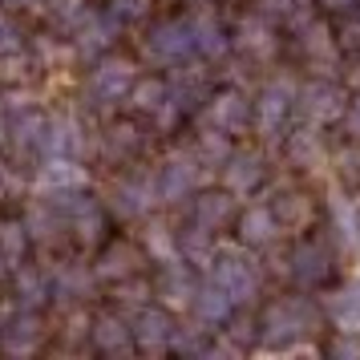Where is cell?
<instances>
[{
	"instance_id": "30",
	"label": "cell",
	"mask_w": 360,
	"mask_h": 360,
	"mask_svg": "<svg viewBox=\"0 0 360 360\" xmlns=\"http://www.w3.org/2000/svg\"><path fill=\"white\" fill-rule=\"evenodd\" d=\"M49 154L53 158H69V162H77V158L85 154V130L73 122V117H53Z\"/></svg>"
},
{
	"instance_id": "12",
	"label": "cell",
	"mask_w": 360,
	"mask_h": 360,
	"mask_svg": "<svg viewBox=\"0 0 360 360\" xmlns=\"http://www.w3.org/2000/svg\"><path fill=\"white\" fill-rule=\"evenodd\" d=\"M45 336H49V328H45V320H41V308H20L0 324V348L13 352V356L37 352V348L45 344Z\"/></svg>"
},
{
	"instance_id": "4",
	"label": "cell",
	"mask_w": 360,
	"mask_h": 360,
	"mask_svg": "<svg viewBox=\"0 0 360 360\" xmlns=\"http://www.w3.org/2000/svg\"><path fill=\"white\" fill-rule=\"evenodd\" d=\"M49 130H53V117L41 110V105H20L8 117V142H13V154L17 158H45L49 154Z\"/></svg>"
},
{
	"instance_id": "19",
	"label": "cell",
	"mask_w": 360,
	"mask_h": 360,
	"mask_svg": "<svg viewBox=\"0 0 360 360\" xmlns=\"http://www.w3.org/2000/svg\"><path fill=\"white\" fill-rule=\"evenodd\" d=\"M146 130L126 117V122H114L110 130L101 134V150H105V158H114V162H134V158H142V150H146Z\"/></svg>"
},
{
	"instance_id": "17",
	"label": "cell",
	"mask_w": 360,
	"mask_h": 360,
	"mask_svg": "<svg viewBox=\"0 0 360 360\" xmlns=\"http://www.w3.org/2000/svg\"><path fill=\"white\" fill-rule=\"evenodd\" d=\"M231 45L243 53V57H255V61H267V57H276L279 49V37L271 33V20L255 13V17H243L235 25V33H231Z\"/></svg>"
},
{
	"instance_id": "18",
	"label": "cell",
	"mask_w": 360,
	"mask_h": 360,
	"mask_svg": "<svg viewBox=\"0 0 360 360\" xmlns=\"http://www.w3.org/2000/svg\"><path fill=\"white\" fill-rule=\"evenodd\" d=\"M158 198H154V182H142V179H117L114 191H110V211L117 219H142V214L154 207Z\"/></svg>"
},
{
	"instance_id": "25",
	"label": "cell",
	"mask_w": 360,
	"mask_h": 360,
	"mask_svg": "<svg viewBox=\"0 0 360 360\" xmlns=\"http://www.w3.org/2000/svg\"><path fill=\"white\" fill-rule=\"evenodd\" d=\"M122 29L110 13H89V17L77 25V33H73V45H77V53L82 57H98L110 41H114V33Z\"/></svg>"
},
{
	"instance_id": "16",
	"label": "cell",
	"mask_w": 360,
	"mask_h": 360,
	"mask_svg": "<svg viewBox=\"0 0 360 360\" xmlns=\"http://www.w3.org/2000/svg\"><path fill=\"white\" fill-rule=\"evenodd\" d=\"M219 170H223V186L235 191V195H255L263 182H267V162H263L255 150H235Z\"/></svg>"
},
{
	"instance_id": "37",
	"label": "cell",
	"mask_w": 360,
	"mask_h": 360,
	"mask_svg": "<svg viewBox=\"0 0 360 360\" xmlns=\"http://www.w3.org/2000/svg\"><path fill=\"white\" fill-rule=\"evenodd\" d=\"M170 352H179V356H211L214 340L207 336V332H186V328H179V332H174V344H170Z\"/></svg>"
},
{
	"instance_id": "33",
	"label": "cell",
	"mask_w": 360,
	"mask_h": 360,
	"mask_svg": "<svg viewBox=\"0 0 360 360\" xmlns=\"http://www.w3.org/2000/svg\"><path fill=\"white\" fill-rule=\"evenodd\" d=\"M45 13H49V25L57 33L73 37L77 25L89 17V4H85V0H45Z\"/></svg>"
},
{
	"instance_id": "39",
	"label": "cell",
	"mask_w": 360,
	"mask_h": 360,
	"mask_svg": "<svg viewBox=\"0 0 360 360\" xmlns=\"http://www.w3.org/2000/svg\"><path fill=\"white\" fill-rule=\"evenodd\" d=\"M304 0H255V13H263L267 20H279V25H288L292 13L300 8Z\"/></svg>"
},
{
	"instance_id": "43",
	"label": "cell",
	"mask_w": 360,
	"mask_h": 360,
	"mask_svg": "<svg viewBox=\"0 0 360 360\" xmlns=\"http://www.w3.org/2000/svg\"><path fill=\"white\" fill-rule=\"evenodd\" d=\"M4 195H8V179H4V170H0V202H4Z\"/></svg>"
},
{
	"instance_id": "44",
	"label": "cell",
	"mask_w": 360,
	"mask_h": 360,
	"mask_svg": "<svg viewBox=\"0 0 360 360\" xmlns=\"http://www.w3.org/2000/svg\"><path fill=\"white\" fill-rule=\"evenodd\" d=\"M17 4H45V0H17Z\"/></svg>"
},
{
	"instance_id": "42",
	"label": "cell",
	"mask_w": 360,
	"mask_h": 360,
	"mask_svg": "<svg viewBox=\"0 0 360 360\" xmlns=\"http://www.w3.org/2000/svg\"><path fill=\"white\" fill-rule=\"evenodd\" d=\"M328 8H332V13H336V8H348V4H356V0H324Z\"/></svg>"
},
{
	"instance_id": "45",
	"label": "cell",
	"mask_w": 360,
	"mask_h": 360,
	"mask_svg": "<svg viewBox=\"0 0 360 360\" xmlns=\"http://www.w3.org/2000/svg\"><path fill=\"white\" fill-rule=\"evenodd\" d=\"M0 4H4V0H0Z\"/></svg>"
},
{
	"instance_id": "41",
	"label": "cell",
	"mask_w": 360,
	"mask_h": 360,
	"mask_svg": "<svg viewBox=\"0 0 360 360\" xmlns=\"http://www.w3.org/2000/svg\"><path fill=\"white\" fill-rule=\"evenodd\" d=\"M344 130H348V138L352 142H360V89L356 94H348V105H344Z\"/></svg>"
},
{
	"instance_id": "14",
	"label": "cell",
	"mask_w": 360,
	"mask_h": 360,
	"mask_svg": "<svg viewBox=\"0 0 360 360\" xmlns=\"http://www.w3.org/2000/svg\"><path fill=\"white\" fill-rule=\"evenodd\" d=\"M191 219H195L198 227H207L211 235H219V231L235 227V219H239V207H235V191H227V186L198 191V195H195V207H191Z\"/></svg>"
},
{
	"instance_id": "1",
	"label": "cell",
	"mask_w": 360,
	"mask_h": 360,
	"mask_svg": "<svg viewBox=\"0 0 360 360\" xmlns=\"http://www.w3.org/2000/svg\"><path fill=\"white\" fill-rule=\"evenodd\" d=\"M316 324H320V311L308 300L288 295L259 311V344L263 348H295L308 332H316Z\"/></svg>"
},
{
	"instance_id": "6",
	"label": "cell",
	"mask_w": 360,
	"mask_h": 360,
	"mask_svg": "<svg viewBox=\"0 0 360 360\" xmlns=\"http://www.w3.org/2000/svg\"><path fill=\"white\" fill-rule=\"evenodd\" d=\"M138 82V73L126 57H101L94 65V77H89V101L98 110H110V105H122L130 101V89Z\"/></svg>"
},
{
	"instance_id": "28",
	"label": "cell",
	"mask_w": 360,
	"mask_h": 360,
	"mask_svg": "<svg viewBox=\"0 0 360 360\" xmlns=\"http://www.w3.org/2000/svg\"><path fill=\"white\" fill-rule=\"evenodd\" d=\"M191 29H195V53L198 57L214 61V57L227 53L231 37H227V29H223V20H214L211 13H195V17H191Z\"/></svg>"
},
{
	"instance_id": "29",
	"label": "cell",
	"mask_w": 360,
	"mask_h": 360,
	"mask_svg": "<svg viewBox=\"0 0 360 360\" xmlns=\"http://www.w3.org/2000/svg\"><path fill=\"white\" fill-rule=\"evenodd\" d=\"M130 105L146 117L166 114L170 110V82H162V77H138L130 89Z\"/></svg>"
},
{
	"instance_id": "5",
	"label": "cell",
	"mask_w": 360,
	"mask_h": 360,
	"mask_svg": "<svg viewBox=\"0 0 360 360\" xmlns=\"http://www.w3.org/2000/svg\"><path fill=\"white\" fill-rule=\"evenodd\" d=\"M211 279L235 304H251L259 295V267L239 255V251H214L211 255Z\"/></svg>"
},
{
	"instance_id": "20",
	"label": "cell",
	"mask_w": 360,
	"mask_h": 360,
	"mask_svg": "<svg viewBox=\"0 0 360 360\" xmlns=\"http://www.w3.org/2000/svg\"><path fill=\"white\" fill-rule=\"evenodd\" d=\"M195 288H198V279H195L191 259H166L158 267V276H154V292L166 295V300H174V304H191Z\"/></svg>"
},
{
	"instance_id": "40",
	"label": "cell",
	"mask_w": 360,
	"mask_h": 360,
	"mask_svg": "<svg viewBox=\"0 0 360 360\" xmlns=\"http://www.w3.org/2000/svg\"><path fill=\"white\" fill-rule=\"evenodd\" d=\"M324 352H328V356H360V336L340 328V336H336V340H328Z\"/></svg>"
},
{
	"instance_id": "22",
	"label": "cell",
	"mask_w": 360,
	"mask_h": 360,
	"mask_svg": "<svg viewBox=\"0 0 360 360\" xmlns=\"http://www.w3.org/2000/svg\"><path fill=\"white\" fill-rule=\"evenodd\" d=\"M235 227H239V243L255 247V251H263V247H271L279 239V223H276V214H271V207H251V211H239Z\"/></svg>"
},
{
	"instance_id": "32",
	"label": "cell",
	"mask_w": 360,
	"mask_h": 360,
	"mask_svg": "<svg viewBox=\"0 0 360 360\" xmlns=\"http://www.w3.org/2000/svg\"><path fill=\"white\" fill-rule=\"evenodd\" d=\"M235 154L231 150V134L227 130H219V126H211V130H202L195 138V158L198 166H223Z\"/></svg>"
},
{
	"instance_id": "23",
	"label": "cell",
	"mask_w": 360,
	"mask_h": 360,
	"mask_svg": "<svg viewBox=\"0 0 360 360\" xmlns=\"http://www.w3.org/2000/svg\"><path fill=\"white\" fill-rule=\"evenodd\" d=\"M191 311H195L202 324H227V316L235 311V300L207 276V279H198L195 295H191Z\"/></svg>"
},
{
	"instance_id": "34",
	"label": "cell",
	"mask_w": 360,
	"mask_h": 360,
	"mask_svg": "<svg viewBox=\"0 0 360 360\" xmlns=\"http://www.w3.org/2000/svg\"><path fill=\"white\" fill-rule=\"evenodd\" d=\"M179 251H182V259H191V263H202V259H211L214 255V243H211V231L207 227H198L195 219H191V227H182L179 231Z\"/></svg>"
},
{
	"instance_id": "26",
	"label": "cell",
	"mask_w": 360,
	"mask_h": 360,
	"mask_svg": "<svg viewBox=\"0 0 360 360\" xmlns=\"http://www.w3.org/2000/svg\"><path fill=\"white\" fill-rule=\"evenodd\" d=\"M29 251H33L29 223L25 219H0V263L17 271L20 263H29Z\"/></svg>"
},
{
	"instance_id": "31",
	"label": "cell",
	"mask_w": 360,
	"mask_h": 360,
	"mask_svg": "<svg viewBox=\"0 0 360 360\" xmlns=\"http://www.w3.org/2000/svg\"><path fill=\"white\" fill-rule=\"evenodd\" d=\"M283 154H288L292 166H320V158H324V138L316 134V126H304V130L288 134Z\"/></svg>"
},
{
	"instance_id": "24",
	"label": "cell",
	"mask_w": 360,
	"mask_h": 360,
	"mask_svg": "<svg viewBox=\"0 0 360 360\" xmlns=\"http://www.w3.org/2000/svg\"><path fill=\"white\" fill-rule=\"evenodd\" d=\"M13 295L20 300V308H45L53 300V276L33 263H20L13 271Z\"/></svg>"
},
{
	"instance_id": "21",
	"label": "cell",
	"mask_w": 360,
	"mask_h": 360,
	"mask_svg": "<svg viewBox=\"0 0 360 360\" xmlns=\"http://www.w3.org/2000/svg\"><path fill=\"white\" fill-rule=\"evenodd\" d=\"M94 279L98 271L85 267V263H61L57 276H53V300L57 304H82L94 295Z\"/></svg>"
},
{
	"instance_id": "36",
	"label": "cell",
	"mask_w": 360,
	"mask_h": 360,
	"mask_svg": "<svg viewBox=\"0 0 360 360\" xmlns=\"http://www.w3.org/2000/svg\"><path fill=\"white\" fill-rule=\"evenodd\" d=\"M105 13H110L122 29H134V25L150 20V13H154V0H105Z\"/></svg>"
},
{
	"instance_id": "7",
	"label": "cell",
	"mask_w": 360,
	"mask_h": 360,
	"mask_svg": "<svg viewBox=\"0 0 360 360\" xmlns=\"http://www.w3.org/2000/svg\"><path fill=\"white\" fill-rule=\"evenodd\" d=\"M85 336H89V348L101 352V356H126V352L138 348V344H134V324L114 308L94 311L89 324H85Z\"/></svg>"
},
{
	"instance_id": "9",
	"label": "cell",
	"mask_w": 360,
	"mask_h": 360,
	"mask_svg": "<svg viewBox=\"0 0 360 360\" xmlns=\"http://www.w3.org/2000/svg\"><path fill=\"white\" fill-rule=\"evenodd\" d=\"M207 117H211V126L227 134H243L255 126V98H247L243 89H214L211 98H207Z\"/></svg>"
},
{
	"instance_id": "8",
	"label": "cell",
	"mask_w": 360,
	"mask_h": 360,
	"mask_svg": "<svg viewBox=\"0 0 360 360\" xmlns=\"http://www.w3.org/2000/svg\"><path fill=\"white\" fill-rule=\"evenodd\" d=\"M295 105L304 110L308 122L328 126V122H340V117H344L348 94H344L332 77H316V82H308V85H300V89H295Z\"/></svg>"
},
{
	"instance_id": "3",
	"label": "cell",
	"mask_w": 360,
	"mask_h": 360,
	"mask_svg": "<svg viewBox=\"0 0 360 360\" xmlns=\"http://www.w3.org/2000/svg\"><path fill=\"white\" fill-rule=\"evenodd\" d=\"M191 53H195L191 17H166L146 33V57L158 65H186Z\"/></svg>"
},
{
	"instance_id": "10",
	"label": "cell",
	"mask_w": 360,
	"mask_h": 360,
	"mask_svg": "<svg viewBox=\"0 0 360 360\" xmlns=\"http://www.w3.org/2000/svg\"><path fill=\"white\" fill-rule=\"evenodd\" d=\"M295 110V89L288 82H267L255 94V130L267 138H279L288 130V117Z\"/></svg>"
},
{
	"instance_id": "15",
	"label": "cell",
	"mask_w": 360,
	"mask_h": 360,
	"mask_svg": "<svg viewBox=\"0 0 360 360\" xmlns=\"http://www.w3.org/2000/svg\"><path fill=\"white\" fill-rule=\"evenodd\" d=\"M198 182V158H170V162L158 166L154 174V198L158 202H182V198L195 191Z\"/></svg>"
},
{
	"instance_id": "35",
	"label": "cell",
	"mask_w": 360,
	"mask_h": 360,
	"mask_svg": "<svg viewBox=\"0 0 360 360\" xmlns=\"http://www.w3.org/2000/svg\"><path fill=\"white\" fill-rule=\"evenodd\" d=\"M332 37H336V49H360V0L348 8H336L332 17Z\"/></svg>"
},
{
	"instance_id": "11",
	"label": "cell",
	"mask_w": 360,
	"mask_h": 360,
	"mask_svg": "<svg viewBox=\"0 0 360 360\" xmlns=\"http://www.w3.org/2000/svg\"><path fill=\"white\" fill-rule=\"evenodd\" d=\"M130 324H134V344H138V352H150V356L170 352L174 332H179V324H174L170 308H158V304L138 308V316H134Z\"/></svg>"
},
{
	"instance_id": "38",
	"label": "cell",
	"mask_w": 360,
	"mask_h": 360,
	"mask_svg": "<svg viewBox=\"0 0 360 360\" xmlns=\"http://www.w3.org/2000/svg\"><path fill=\"white\" fill-rule=\"evenodd\" d=\"M20 53H25V33H20V25L0 13V61L20 57Z\"/></svg>"
},
{
	"instance_id": "27",
	"label": "cell",
	"mask_w": 360,
	"mask_h": 360,
	"mask_svg": "<svg viewBox=\"0 0 360 360\" xmlns=\"http://www.w3.org/2000/svg\"><path fill=\"white\" fill-rule=\"evenodd\" d=\"M271 214H276L279 231H300L311 223V214H316V202H311L304 191H283V195H276L271 202Z\"/></svg>"
},
{
	"instance_id": "2",
	"label": "cell",
	"mask_w": 360,
	"mask_h": 360,
	"mask_svg": "<svg viewBox=\"0 0 360 360\" xmlns=\"http://www.w3.org/2000/svg\"><path fill=\"white\" fill-rule=\"evenodd\" d=\"M288 276H292L300 288H328L332 276H336V255H332V243H328L324 235L295 239L292 251H288Z\"/></svg>"
},
{
	"instance_id": "13",
	"label": "cell",
	"mask_w": 360,
	"mask_h": 360,
	"mask_svg": "<svg viewBox=\"0 0 360 360\" xmlns=\"http://www.w3.org/2000/svg\"><path fill=\"white\" fill-rule=\"evenodd\" d=\"M142 263H146V255H142L138 243H130V239H105L98 251V259H94V271H98V279L122 283V279L138 276Z\"/></svg>"
}]
</instances>
